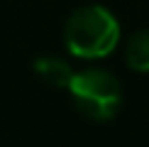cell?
I'll use <instances>...</instances> for the list:
<instances>
[{"instance_id":"cell-2","label":"cell","mask_w":149,"mask_h":147,"mask_svg":"<svg viewBox=\"0 0 149 147\" xmlns=\"http://www.w3.org/2000/svg\"><path fill=\"white\" fill-rule=\"evenodd\" d=\"M69 93L78 113L95 123L113 120L122 108V86L110 71L103 69H83L73 74Z\"/></svg>"},{"instance_id":"cell-4","label":"cell","mask_w":149,"mask_h":147,"mask_svg":"<svg viewBox=\"0 0 149 147\" xmlns=\"http://www.w3.org/2000/svg\"><path fill=\"white\" fill-rule=\"evenodd\" d=\"M125 61L132 71L149 74V29H139L127 39Z\"/></svg>"},{"instance_id":"cell-3","label":"cell","mask_w":149,"mask_h":147,"mask_svg":"<svg viewBox=\"0 0 149 147\" xmlns=\"http://www.w3.org/2000/svg\"><path fill=\"white\" fill-rule=\"evenodd\" d=\"M32 69H34V74L42 78V81L54 86V88H69L73 74H76L69 66V61H64L59 57H37Z\"/></svg>"},{"instance_id":"cell-1","label":"cell","mask_w":149,"mask_h":147,"mask_svg":"<svg viewBox=\"0 0 149 147\" xmlns=\"http://www.w3.org/2000/svg\"><path fill=\"white\" fill-rule=\"evenodd\" d=\"M64 44L78 59L110 57L120 44V22L103 5H83L64 24Z\"/></svg>"}]
</instances>
